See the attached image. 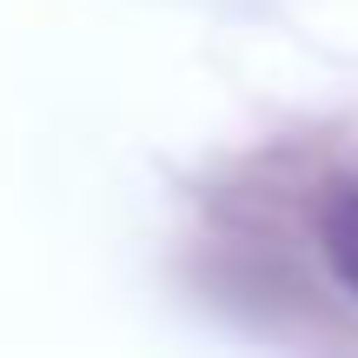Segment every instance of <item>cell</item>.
I'll use <instances>...</instances> for the list:
<instances>
[{
  "instance_id": "cell-1",
  "label": "cell",
  "mask_w": 358,
  "mask_h": 358,
  "mask_svg": "<svg viewBox=\"0 0 358 358\" xmlns=\"http://www.w3.org/2000/svg\"><path fill=\"white\" fill-rule=\"evenodd\" d=\"M319 245H325V266L338 272V285L358 299V173L332 179L319 206Z\"/></svg>"
}]
</instances>
